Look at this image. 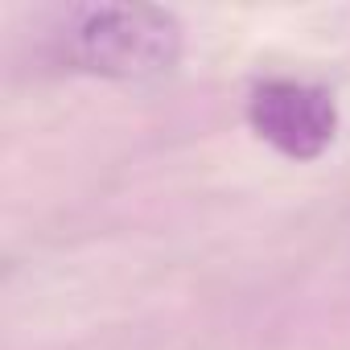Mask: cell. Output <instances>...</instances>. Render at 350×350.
<instances>
[{
	"instance_id": "6da1fadb",
	"label": "cell",
	"mask_w": 350,
	"mask_h": 350,
	"mask_svg": "<svg viewBox=\"0 0 350 350\" xmlns=\"http://www.w3.org/2000/svg\"><path fill=\"white\" fill-rule=\"evenodd\" d=\"M70 58L116 83L161 79L182 58V21L157 5H99L70 29Z\"/></svg>"
},
{
	"instance_id": "7a4b0ae2",
	"label": "cell",
	"mask_w": 350,
	"mask_h": 350,
	"mask_svg": "<svg viewBox=\"0 0 350 350\" xmlns=\"http://www.w3.org/2000/svg\"><path fill=\"white\" fill-rule=\"evenodd\" d=\"M247 128L288 161H317L338 136V103L317 83L264 79L247 95Z\"/></svg>"
}]
</instances>
